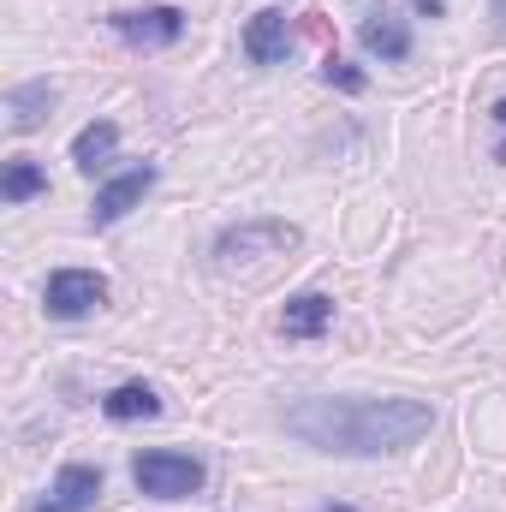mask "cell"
<instances>
[{
	"label": "cell",
	"instance_id": "cell-10",
	"mask_svg": "<svg viewBox=\"0 0 506 512\" xmlns=\"http://www.w3.org/2000/svg\"><path fill=\"white\" fill-rule=\"evenodd\" d=\"M54 84L48 78H30V84H18V90H6V131H36L42 120H48V108H54Z\"/></svg>",
	"mask_w": 506,
	"mask_h": 512
},
{
	"label": "cell",
	"instance_id": "cell-7",
	"mask_svg": "<svg viewBox=\"0 0 506 512\" xmlns=\"http://www.w3.org/2000/svg\"><path fill=\"white\" fill-rule=\"evenodd\" d=\"M102 501V471L96 465H60V477L48 483V495L30 512H90Z\"/></svg>",
	"mask_w": 506,
	"mask_h": 512
},
{
	"label": "cell",
	"instance_id": "cell-17",
	"mask_svg": "<svg viewBox=\"0 0 506 512\" xmlns=\"http://www.w3.org/2000/svg\"><path fill=\"white\" fill-rule=\"evenodd\" d=\"M411 6H417L423 18H447V6H441V0H411Z\"/></svg>",
	"mask_w": 506,
	"mask_h": 512
},
{
	"label": "cell",
	"instance_id": "cell-14",
	"mask_svg": "<svg viewBox=\"0 0 506 512\" xmlns=\"http://www.w3.org/2000/svg\"><path fill=\"white\" fill-rule=\"evenodd\" d=\"M42 191H48V173H42L36 161H24V155L6 161V173H0V197H6V203H30V197H42Z\"/></svg>",
	"mask_w": 506,
	"mask_h": 512
},
{
	"label": "cell",
	"instance_id": "cell-19",
	"mask_svg": "<svg viewBox=\"0 0 506 512\" xmlns=\"http://www.w3.org/2000/svg\"><path fill=\"white\" fill-rule=\"evenodd\" d=\"M328 512H358V507H328Z\"/></svg>",
	"mask_w": 506,
	"mask_h": 512
},
{
	"label": "cell",
	"instance_id": "cell-13",
	"mask_svg": "<svg viewBox=\"0 0 506 512\" xmlns=\"http://www.w3.org/2000/svg\"><path fill=\"white\" fill-rule=\"evenodd\" d=\"M102 411L114 417V423H137V417H161V393L149 382H120L108 399H102Z\"/></svg>",
	"mask_w": 506,
	"mask_h": 512
},
{
	"label": "cell",
	"instance_id": "cell-18",
	"mask_svg": "<svg viewBox=\"0 0 506 512\" xmlns=\"http://www.w3.org/2000/svg\"><path fill=\"white\" fill-rule=\"evenodd\" d=\"M489 6H495V18H501V24H506V0H489Z\"/></svg>",
	"mask_w": 506,
	"mask_h": 512
},
{
	"label": "cell",
	"instance_id": "cell-4",
	"mask_svg": "<svg viewBox=\"0 0 506 512\" xmlns=\"http://www.w3.org/2000/svg\"><path fill=\"white\" fill-rule=\"evenodd\" d=\"M42 304H48V316L78 322V316H90V310H102V304H108V280H102L96 268H54V274H48Z\"/></svg>",
	"mask_w": 506,
	"mask_h": 512
},
{
	"label": "cell",
	"instance_id": "cell-9",
	"mask_svg": "<svg viewBox=\"0 0 506 512\" xmlns=\"http://www.w3.org/2000/svg\"><path fill=\"white\" fill-rule=\"evenodd\" d=\"M334 328V298L328 292H298L286 298V316H280V334L286 340H322Z\"/></svg>",
	"mask_w": 506,
	"mask_h": 512
},
{
	"label": "cell",
	"instance_id": "cell-3",
	"mask_svg": "<svg viewBox=\"0 0 506 512\" xmlns=\"http://www.w3.org/2000/svg\"><path fill=\"white\" fill-rule=\"evenodd\" d=\"M298 245V227L292 221H239V227H227L221 239H215V262L221 268H239V262H262V256H280Z\"/></svg>",
	"mask_w": 506,
	"mask_h": 512
},
{
	"label": "cell",
	"instance_id": "cell-11",
	"mask_svg": "<svg viewBox=\"0 0 506 512\" xmlns=\"http://www.w3.org/2000/svg\"><path fill=\"white\" fill-rule=\"evenodd\" d=\"M114 149H120V126H114V120H96V126H84L78 137H72L78 173H102V167L114 161Z\"/></svg>",
	"mask_w": 506,
	"mask_h": 512
},
{
	"label": "cell",
	"instance_id": "cell-2",
	"mask_svg": "<svg viewBox=\"0 0 506 512\" xmlns=\"http://www.w3.org/2000/svg\"><path fill=\"white\" fill-rule=\"evenodd\" d=\"M203 459H191V453H173V447H149V453H137L131 459V483L149 495V501H191L197 489H203Z\"/></svg>",
	"mask_w": 506,
	"mask_h": 512
},
{
	"label": "cell",
	"instance_id": "cell-8",
	"mask_svg": "<svg viewBox=\"0 0 506 512\" xmlns=\"http://www.w3.org/2000/svg\"><path fill=\"white\" fill-rule=\"evenodd\" d=\"M286 48H292V24H286V12H280V6H262L251 24H245V54H251V66H280Z\"/></svg>",
	"mask_w": 506,
	"mask_h": 512
},
{
	"label": "cell",
	"instance_id": "cell-6",
	"mask_svg": "<svg viewBox=\"0 0 506 512\" xmlns=\"http://www.w3.org/2000/svg\"><path fill=\"white\" fill-rule=\"evenodd\" d=\"M149 185H155V167L143 161V167H126V173H114L102 191H96V203H90V227H114V221H126L131 209L149 197Z\"/></svg>",
	"mask_w": 506,
	"mask_h": 512
},
{
	"label": "cell",
	"instance_id": "cell-16",
	"mask_svg": "<svg viewBox=\"0 0 506 512\" xmlns=\"http://www.w3.org/2000/svg\"><path fill=\"white\" fill-rule=\"evenodd\" d=\"M489 120H495V126L506 131V96H501V102H495V108H489ZM495 161H506V137H501V143H495Z\"/></svg>",
	"mask_w": 506,
	"mask_h": 512
},
{
	"label": "cell",
	"instance_id": "cell-1",
	"mask_svg": "<svg viewBox=\"0 0 506 512\" xmlns=\"http://www.w3.org/2000/svg\"><path fill=\"white\" fill-rule=\"evenodd\" d=\"M435 429V411L423 399H364V393H316L286 411V435H298L316 453L340 459H381L405 453Z\"/></svg>",
	"mask_w": 506,
	"mask_h": 512
},
{
	"label": "cell",
	"instance_id": "cell-5",
	"mask_svg": "<svg viewBox=\"0 0 506 512\" xmlns=\"http://www.w3.org/2000/svg\"><path fill=\"white\" fill-rule=\"evenodd\" d=\"M108 24L131 48H173L185 36V12L179 6H137V12H114Z\"/></svg>",
	"mask_w": 506,
	"mask_h": 512
},
{
	"label": "cell",
	"instance_id": "cell-15",
	"mask_svg": "<svg viewBox=\"0 0 506 512\" xmlns=\"http://www.w3.org/2000/svg\"><path fill=\"white\" fill-rule=\"evenodd\" d=\"M322 84H328V90H346V96H364V72H358L352 60H340V54L322 60Z\"/></svg>",
	"mask_w": 506,
	"mask_h": 512
},
{
	"label": "cell",
	"instance_id": "cell-12",
	"mask_svg": "<svg viewBox=\"0 0 506 512\" xmlns=\"http://www.w3.org/2000/svg\"><path fill=\"white\" fill-rule=\"evenodd\" d=\"M358 36H364V48H370L376 60H405V54H411V30H405L399 18H387V12H370V18L358 24Z\"/></svg>",
	"mask_w": 506,
	"mask_h": 512
}]
</instances>
